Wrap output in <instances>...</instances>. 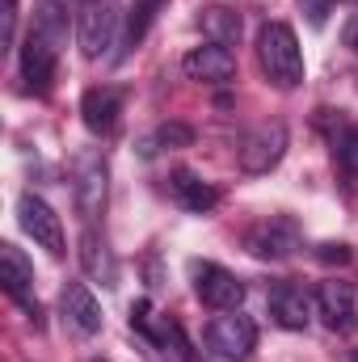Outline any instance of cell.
Segmentation results:
<instances>
[{
    "instance_id": "7c38bea8",
    "label": "cell",
    "mask_w": 358,
    "mask_h": 362,
    "mask_svg": "<svg viewBox=\"0 0 358 362\" xmlns=\"http://www.w3.org/2000/svg\"><path fill=\"white\" fill-rule=\"evenodd\" d=\"M181 72L198 85H228L236 76V55L219 42H207V47H194L185 59H181Z\"/></svg>"
},
{
    "instance_id": "7a4b0ae2",
    "label": "cell",
    "mask_w": 358,
    "mask_h": 362,
    "mask_svg": "<svg viewBox=\"0 0 358 362\" xmlns=\"http://www.w3.org/2000/svg\"><path fill=\"white\" fill-rule=\"evenodd\" d=\"M118 0H76V42L85 59H105L110 47L118 42Z\"/></svg>"
},
{
    "instance_id": "7402d4cb",
    "label": "cell",
    "mask_w": 358,
    "mask_h": 362,
    "mask_svg": "<svg viewBox=\"0 0 358 362\" xmlns=\"http://www.w3.org/2000/svg\"><path fill=\"white\" fill-rule=\"evenodd\" d=\"M161 4H165V0H135V4H131V13H127V34H122L127 47H139V42H144V34L152 30Z\"/></svg>"
},
{
    "instance_id": "44dd1931",
    "label": "cell",
    "mask_w": 358,
    "mask_h": 362,
    "mask_svg": "<svg viewBox=\"0 0 358 362\" xmlns=\"http://www.w3.org/2000/svg\"><path fill=\"white\" fill-rule=\"evenodd\" d=\"M194 144V127H185V122H161L152 135H144L139 139V152L144 156H156V152H178V148H190Z\"/></svg>"
},
{
    "instance_id": "83f0119b",
    "label": "cell",
    "mask_w": 358,
    "mask_h": 362,
    "mask_svg": "<svg viewBox=\"0 0 358 362\" xmlns=\"http://www.w3.org/2000/svg\"><path fill=\"white\" fill-rule=\"evenodd\" d=\"M89 362H110V358H89Z\"/></svg>"
},
{
    "instance_id": "4316f807",
    "label": "cell",
    "mask_w": 358,
    "mask_h": 362,
    "mask_svg": "<svg viewBox=\"0 0 358 362\" xmlns=\"http://www.w3.org/2000/svg\"><path fill=\"white\" fill-rule=\"evenodd\" d=\"M346 47L358 55V17H350V21H346Z\"/></svg>"
},
{
    "instance_id": "3957f363",
    "label": "cell",
    "mask_w": 358,
    "mask_h": 362,
    "mask_svg": "<svg viewBox=\"0 0 358 362\" xmlns=\"http://www.w3.org/2000/svg\"><path fill=\"white\" fill-rule=\"evenodd\" d=\"M131 329L144 337V346H148L161 362H194L181 325L178 320H169V316H156L148 299H139V303L131 308Z\"/></svg>"
},
{
    "instance_id": "d4e9b609",
    "label": "cell",
    "mask_w": 358,
    "mask_h": 362,
    "mask_svg": "<svg viewBox=\"0 0 358 362\" xmlns=\"http://www.w3.org/2000/svg\"><path fill=\"white\" fill-rule=\"evenodd\" d=\"M0 42L4 47L17 42V0H4V8H0Z\"/></svg>"
},
{
    "instance_id": "5bb4252c",
    "label": "cell",
    "mask_w": 358,
    "mask_h": 362,
    "mask_svg": "<svg viewBox=\"0 0 358 362\" xmlns=\"http://www.w3.org/2000/svg\"><path fill=\"white\" fill-rule=\"evenodd\" d=\"M312 303H316V299H312L304 286H295V282H274V286H270V312H274V320H278L282 329H308Z\"/></svg>"
},
{
    "instance_id": "2e32d148",
    "label": "cell",
    "mask_w": 358,
    "mask_h": 362,
    "mask_svg": "<svg viewBox=\"0 0 358 362\" xmlns=\"http://www.w3.org/2000/svg\"><path fill=\"white\" fill-rule=\"evenodd\" d=\"M59 303H64V316H68V325L76 329V333H101V303L93 299V291L85 282H68L64 286V295H59Z\"/></svg>"
},
{
    "instance_id": "ba28073f",
    "label": "cell",
    "mask_w": 358,
    "mask_h": 362,
    "mask_svg": "<svg viewBox=\"0 0 358 362\" xmlns=\"http://www.w3.org/2000/svg\"><path fill=\"white\" fill-rule=\"evenodd\" d=\"M287 152V127L282 122H258L245 139H241V169L245 173H270Z\"/></svg>"
},
{
    "instance_id": "484cf974",
    "label": "cell",
    "mask_w": 358,
    "mask_h": 362,
    "mask_svg": "<svg viewBox=\"0 0 358 362\" xmlns=\"http://www.w3.org/2000/svg\"><path fill=\"white\" fill-rule=\"evenodd\" d=\"M321 262H350L346 245H321Z\"/></svg>"
},
{
    "instance_id": "277c9868",
    "label": "cell",
    "mask_w": 358,
    "mask_h": 362,
    "mask_svg": "<svg viewBox=\"0 0 358 362\" xmlns=\"http://www.w3.org/2000/svg\"><path fill=\"white\" fill-rule=\"evenodd\" d=\"M245 249L258 262H287L299 249V223L291 215H266L245 228Z\"/></svg>"
},
{
    "instance_id": "6da1fadb",
    "label": "cell",
    "mask_w": 358,
    "mask_h": 362,
    "mask_svg": "<svg viewBox=\"0 0 358 362\" xmlns=\"http://www.w3.org/2000/svg\"><path fill=\"white\" fill-rule=\"evenodd\" d=\"M258 64L266 72V81L274 89H295L304 81V51L291 25L282 21H266L258 34Z\"/></svg>"
},
{
    "instance_id": "f1b7e54d",
    "label": "cell",
    "mask_w": 358,
    "mask_h": 362,
    "mask_svg": "<svg viewBox=\"0 0 358 362\" xmlns=\"http://www.w3.org/2000/svg\"><path fill=\"white\" fill-rule=\"evenodd\" d=\"M354 362H358V350H354Z\"/></svg>"
},
{
    "instance_id": "4fadbf2b",
    "label": "cell",
    "mask_w": 358,
    "mask_h": 362,
    "mask_svg": "<svg viewBox=\"0 0 358 362\" xmlns=\"http://www.w3.org/2000/svg\"><path fill=\"white\" fill-rule=\"evenodd\" d=\"M0 282L8 291V299H17L34 320H38V299H34V266L25 262V253L17 245H0Z\"/></svg>"
},
{
    "instance_id": "30bf717a",
    "label": "cell",
    "mask_w": 358,
    "mask_h": 362,
    "mask_svg": "<svg viewBox=\"0 0 358 362\" xmlns=\"http://www.w3.org/2000/svg\"><path fill=\"white\" fill-rule=\"evenodd\" d=\"M316 312L333 333H354L358 329V295L350 282H321L316 286Z\"/></svg>"
},
{
    "instance_id": "ffe728a7",
    "label": "cell",
    "mask_w": 358,
    "mask_h": 362,
    "mask_svg": "<svg viewBox=\"0 0 358 362\" xmlns=\"http://www.w3.org/2000/svg\"><path fill=\"white\" fill-rule=\"evenodd\" d=\"M34 30L59 51L68 42V30H72V17H68V0H38V13H34Z\"/></svg>"
},
{
    "instance_id": "603a6c76",
    "label": "cell",
    "mask_w": 358,
    "mask_h": 362,
    "mask_svg": "<svg viewBox=\"0 0 358 362\" xmlns=\"http://www.w3.org/2000/svg\"><path fill=\"white\" fill-rule=\"evenodd\" d=\"M333 156H337V165H342L350 177H358V127H346V131L333 139Z\"/></svg>"
},
{
    "instance_id": "5b68a950",
    "label": "cell",
    "mask_w": 358,
    "mask_h": 362,
    "mask_svg": "<svg viewBox=\"0 0 358 362\" xmlns=\"http://www.w3.org/2000/svg\"><path fill=\"white\" fill-rule=\"evenodd\" d=\"M105 194H110L105 160L97 152H81L76 156V173H72V202H76V215L85 223H93L105 211Z\"/></svg>"
},
{
    "instance_id": "ac0fdd59",
    "label": "cell",
    "mask_w": 358,
    "mask_h": 362,
    "mask_svg": "<svg viewBox=\"0 0 358 362\" xmlns=\"http://www.w3.org/2000/svg\"><path fill=\"white\" fill-rule=\"evenodd\" d=\"M81 266H85V274H89L93 282H101V286H114V282H118V262H114L110 245H105L93 228L81 232Z\"/></svg>"
},
{
    "instance_id": "cb8c5ba5",
    "label": "cell",
    "mask_w": 358,
    "mask_h": 362,
    "mask_svg": "<svg viewBox=\"0 0 358 362\" xmlns=\"http://www.w3.org/2000/svg\"><path fill=\"white\" fill-rule=\"evenodd\" d=\"M333 4H337V0H299V13L308 17V25H316V30H321V25L329 21Z\"/></svg>"
},
{
    "instance_id": "e0dca14e",
    "label": "cell",
    "mask_w": 358,
    "mask_h": 362,
    "mask_svg": "<svg viewBox=\"0 0 358 362\" xmlns=\"http://www.w3.org/2000/svg\"><path fill=\"white\" fill-rule=\"evenodd\" d=\"M169 189H173L178 206L194 211V215H207V211H215V206H219V189H215V185H207V181L198 177V173H190V169H173Z\"/></svg>"
},
{
    "instance_id": "8992f818",
    "label": "cell",
    "mask_w": 358,
    "mask_h": 362,
    "mask_svg": "<svg viewBox=\"0 0 358 362\" xmlns=\"http://www.w3.org/2000/svg\"><path fill=\"white\" fill-rule=\"evenodd\" d=\"M17 219H21L25 236H30L38 249H47L51 257H64V249H68L64 223H59V215H55L38 194H21V198H17Z\"/></svg>"
},
{
    "instance_id": "d6986e66",
    "label": "cell",
    "mask_w": 358,
    "mask_h": 362,
    "mask_svg": "<svg viewBox=\"0 0 358 362\" xmlns=\"http://www.w3.org/2000/svg\"><path fill=\"white\" fill-rule=\"evenodd\" d=\"M202 34L211 38V42H219V47H241V34H245V21H241V13L236 8H228V4H207L202 8Z\"/></svg>"
},
{
    "instance_id": "9a60e30c",
    "label": "cell",
    "mask_w": 358,
    "mask_h": 362,
    "mask_svg": "<svg viewBox=\"0 0 358 362\" xmlns=\"http://www.w3.org/2000/svg\"><path fill=\"white\" fill-rule=\"evenodd\" d=\"M118 114H122V89L114 85H97L81 97V118L93 135H110L118 127Z\"/></svg>"
},
{
    "instance_id": "8fae6325",
    "label": "cell",
    "mask_w": 358,
    "mask_h": 362,
    "mask_svg": "<svg viewBox=\"0 0 358 362\" xmlns=\"http://www.w3.org/2000/svg\"><path fill=\"white\" fill-rule=\"evenodd\" d=\"M55 59H59V51L38 34V30H30L25 34V42H21V81H25V89L30 93H51V81H55Z\"/></svg>"
},
{
    "instance_id": "9c48e42d",
    "label": "cell",
    "mask_w": 358,
    "mask_h": 362,
    "mask_svg": "<svg viewBox=\"0 0 358 362\" xmlns=\"http://www.w3.org/2000/svg\"><path fill=\"white\" fill-rule=\"evenodd\" d=\"M194 291H198V299H202L207 308H215V312H236L241 299H245V282L232 270L211 266V262L194 270Z\"/></svg>"
},
{
    "instance_id": "52a82bcc",
    "label": "cell",
    "mask_w": 358,
    "mask_h": 362,
    "mask_svg": "<svg viewBox=\"0 0 358 362\" xmlns=\"http://www.w3.org/2000/svg\"><path fill=\"white\" fill-rule=\"evenodd\" d=\"M207 341H211V350H215L219 358L245 362L253 354V346H258V325H253L249 316H241V312H228V316H215V320H211Z\"/></svg>"
}]
</instances>
